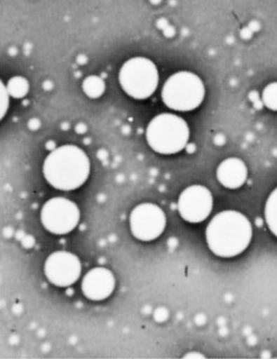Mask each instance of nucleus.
Segmentation results:
<instances>
[{"label":"nucleus","instance_id":"f03ea898","mask_svg":"<svg viewBox=\"0 0 277 359\" xmlns=\"http://www.w3.org/2000/svg\"><path fill=\"white\" fill-rule=\"evenodd\" d=\"M90 159L81 148L72 144L52 151L43 163V176L55 189L72 191L87 182Z\"/></svg>","mask_w":277,"mask_h":359},{"label":"nucleus","instance_id":"9b49d317","mask_svg":"<svg viewBox=\"0 0 277 359\" xmlns=\"http://www.w3.org/2000/svg\"><path fill=\"white\" fill-rule=\"evenodd\" d=\"M216 176L218 182L226 188L238 189L247 180L248 169L241 159L231 157L218 165Z\"/></svg>","mask_w":277,"mask_h":359},{"label":"nucleus","instance_id":"dca6fc26","mask_svg":"<svg viewBox=\"0 0 277 359\" xmlns=\"http://www.w3.org/2000/svg\"><path fill=\"white\" fill-rule=\"evenodd\" d=\"M1 117L6 114V111H7L8 108V98H6V95H7V92H6L5 87L4 85L1 86Z\"/></svg>","mask_w":277,"mask_h":359},{"label":"nucleus","instance_id":"39448f33","mask_svg":"<svg viewBox=\"0 0 277 359\" xmlns=\"http://www.w3.org/2000/svg\"><path fill=\"white\" fill-rule=\"evenodd\" d=\"M119 81L128 95L135 100H146L156 91L158 72L148 58H132L121 69Z\"/></svg>","mask_w":277,"mask_h":359},{"label":"nucleus","instance_id":"1a4fd4ad","mask_svg":"<svg viewBox=\"0 0 277 359\" xmlns=\"http://www.w3.org/2000/svg\"><path fill=\"white\" fill-rule=\"evenodd\" d=\"M43 270L50 283L58 287H70L81 276V262L70 252H54L46 260Z\"/></svg>","mask_w":277,"mask_h":359},{"label":"nucleus","instance_id":"423d86ee","mask_svg":"<svg viewBox=\"0 0 277 359\" xmlns=\"http://www.w3.org/2000/svg\"><path fill=\"white\" fill-rule=\"evenodd\" d=\"M41 219L49 232L56 235L68 234L79 224L81 211L79 205L70 199L55 197L43 205Z\"/></svg>","mask_w":277,"mask_h":359},{"label":"nucleus","instance_id":"4468645a","mask_svg":"<svg viewBox=\"0 0 277 359\" xmlns=\"http://www.w3.org/2000/svg\"><path fill=\"white\" fill-rule=\"evenodd\" d=\"M83 89H85L86 93L91 97H95V96H100L104 90V85L102 83V81L95 77H90L83 83Z\"/></svg>","mask_w":277,"mask_h":359},{"label":"nucleus","instance_id":"6e6552de","mask_svg":"<svg viewBox=\"0 0 277 359\" xmlns=\"http://www.w3.org/2000/svg\"><path fill=\"white\" fill-rule=\"evenodd\" d=\"M178 212L186 222L197 224L207 219L213 209V196L209 189L199 184L182 191L178 198Z\"/></svg>","mask_w":277,"mask_h":359},{"label":"nucleus","instance_id":"7ed1b4c3","mask_svg":"<svg viewBox=\"0 0 277 359\" xmlns=\"http://www.w3.org/2000/svg\"><path fill=\"white\" fill-rule=\"evenodd\" d=\"M147 142L159 154H175L186 148L190 137L188 123L177 115H157L147 128Z\"/></svg>","mask_w":277,"mask_h":359},{"label":"nucleus","instance_id":"f3484780","mask_svg":"<svg viewBox=\"0 0 277 359\" xmlns=\"http://www.w3.org/2000/svg\"><path fill=\"white\" fill-rule=\"evenodd\" d=\"M258 93H256V92H252L251 94H250V98H251L252 100H253L254 104H255L256 108L260 109L262 108V104H260L259 100H258Z\"/></svg>","mask_w":277,"mask_h":359},{"label":"nucleus","instance_id":"ddd939ff","mask_svg":"<svg viewBox=\"0 0 277 359\" xmlns=\"http://www.w3.org/2000/svg\"><path fill=\"white\" fill-rule=\"evenodd\" d=\"M262 104L272 111H277V83L266 86L262 92Z\"/></svg>","mask_w":277,"mask_h":359},{"label":"nucleus","instance_id":"0eeeda50","mask_svg":"<svg viewBox=\"0 0 277 359\" xmlns=\"http://www.w3.org/2000/svg\"><path fill=\"white\" fill-rule=\"evenodd\" d=\"M167 224L165 212L154 203H142L130 215V228L134 237L142 241L158 238Z\"/></svg>","mask_w":277,"mask_h":359},{"label":"nucleus","instance_id":"a211bd4d","mask_svg":"<svg viewBox=\"0 0 277 359\" xmlns=\"http://www.w3.org/2000/svg\"><path fill=\"white\" fill-rule=\"evenodd\" d=\"M184 358H205V355L201 354L198 352H190L184 355Z\"/></svg>","mask_w":277,"mask_h":359},{"label":"nucleus","instance_id":"f257e3e1","mask_svg":"<svg viewBox=\"0 0 277 359\" xmlns=\"http://www.w3.org/2000/svg\"><path fill=\"white\" fill-rule=\"evenodd\" d=\"M251 222L237 211H224L214 216L205 230L210 250L219 257H234L251 243Z\"/></svg>","mask_w":277,"mask_h":359},{"label":"nucleus","instance_id":"20e7f679","mask_svg":"<svg viewBox=\"0 0 277 359\" xmlns=\"http://www.w3.org/2000/svg\"><path fill=\"white\" fill-rule=\"evenodd\" d=\"M161 97L168 108L176 111H192L203 102L205 86L201 79L193 73H176L165 81Z\"/></svg>","mask_w":277,"mask_h":359},{"label":"nucleus","instance_id":"2eb2a0df","mask_svg":"<svg viewBox=\"0 0 277 359\" xmlns=\"http://www.w3.org/2000/svg\"><path fill=\"white\" fill-rule=\"evenodd\" d=\"M9 89L12 95L15 96V97H20L26 93L27 90H28V85L25 83L24 79H15L10 81Z\"/></svg>","mask_w":277,"mask_h":359},{"label":"nucleus","instance_id":"f8f14e48","mask_svg":"<svg viewBox=\"0 0 277 359\" xmlns=\"http://www.w3.org/2000/svg\"><path fill=\"white\" fill-rule=\"evenodd\" d=\"M264 217L271 232L277 237V188L271 193L266 201Z\"/></svg>","mask_w":277,"mask_h":359},{"label":"nucleus","instance_id":"9d476101","mask_svg":"<svg viewBox=\"0 0 277 359\" xmlns=\"http://www.w3.org/2000/svg\"><path fill=\"white\" fill-rule=\"evenodd\" d=\"M81 289L83 295L89 299L95 302L106 299L114 291V274L109 269L102 266L92 269L83 277Z\"/></svg>","mask_w":277,"mask_h":359}]
</instances>
